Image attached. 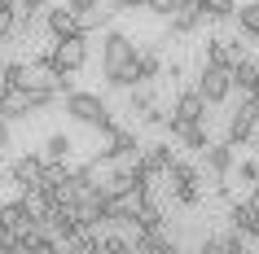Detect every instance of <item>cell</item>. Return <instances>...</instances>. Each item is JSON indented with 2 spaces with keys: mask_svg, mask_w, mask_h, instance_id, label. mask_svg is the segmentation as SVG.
<instances>
[{
  "mask_svg": "<svg viewBox=\"0 0 259 254\" xmlns=\"http://www.w3.org/2000/svg\"><path fill=\"white\" fill-rule=\"evenodd\" d=\"M66 114H70L75 123H83V127H97L101 136L119 127V119L110 114L106 101H101L97 92H79V88H70V92H66Z\"/></svg>",
  "mask_w": 259,
  "mask_h": 254,
  "instance_id": "1",
  "label": "cell"
},
{
  "mask_svg": "<svg viewBox=\"0 0 259 254\" xmlns=\"http://www.w3.org/2000/svg\"><path fill=\"white\" fill-rule=\"evenodd\" d=\"M193 123H206V96L198 92V88H185V92L176 96V106H171L167 132L176 136V140H185V132H189Z\"/></svg>",
  "mask_w": 259,
  "mask_h": 254,
  "instance_id": "2",
  "label": "cell"
},
{
  "mask_svg": "<svg viewBox=\"0 0 259 254\" xmlns=\"http://www.w3.org/2000/svg\"><path fill=\"white\" fill-rule=\"evenodd\" d=\"M255 127H259V96L246 92L242 106L229 114V132H224V140H233V145L242 149L246 140H255Z\"/></svg>",
  "mask_w": 259,
  "mask_h": 254,
  "instance_id": "3",
  "label": "cell"
},
{
  "mask_svg": "<svg viewBox=\"0 0 259 254\" xmlns=\"http://www.w3.org/2000/svg\"><path fill=\"white\" fill-rule=\"evenodd\" d=\"M137 57L141 53H137V44H132V35H123V31H106V40H101V70H106V75L132 66Z\"/></svg>",
  "mask_w": 259,
  "mask_h": 254,
  "instance_id": "4",
  "label": "cell"
},
{
  "mask_svg": "<svg viewBox=\"0 0 259 254\" xmlns=\"http://www.w3.org/2000/svg\"><path fill=\"white\" fill-rule=\"evenodd\" d=\"M193 88L206 96V106H220V101H229V92H233V70L202 62V70H198V83H193Z\"/></svg>",
  "mask_w": 259,
  "mask_h": 254,
  "instance_id": "5",
  "label": "cell"
},
{
  "mask_svg": "<svg viewBox=\"0 0 259 254\" xmlns=\"http://www.w3.org/2000/svg\"><path fill=\"white\" fill-rule=\"evenodd\" d=\"M141 140H137V132H127V127H114V132H106V149L97 154L101 162H132V158H141Z\"/></svg>",
  "mask_w": 259,
  "mask_h": 254,
  "instance_id": "6",
  "label": "cell"
},
{
  "mask_svg": "<svg viewBox=\"0 0 259 254\" xmlns=\"http://www.w3.org/2000/svg\"><path fill=\"white\" fill-rule=\"evenodd\" d=\"M233 149H237L233 140H220V145L211 140V149L202 154V158H206V171H211V180H215V184H224V180L233 175V167H237V154H233Z\"/></svg>",
  "mask_w": 259,
  "mask_h": 254,
  "instance_id": "7",
  "label": "cell"
},
{
  "mask_svg": "<svg viewBox=\"0 0 259 254\" xmlns=\"http://www.w3.org/2000/svg\"><path fill=\"white\" fill-rule=\"evenodd\" d=\"M202 0H180L176 9H171V35H193V31L202 27Z\"/></svg>",
  "mask_w": 259,
  "mask_h": 254,
  "instance_id": "8",
  "label": "cell"
},
{
  "mask_svg": "<svg viewBox=\"0 0 259 254\" xmlns=\"http://www.w3.org/2000/svg\"><path fill=\"white\" fill-rule=\"evenodd\" d=\"M44 22H49V35H53V40L88 35V31H83V22H79L75 14H70V5H57V9H49V18H44Z\"/></svg>",
  "mask_w": 259,
  "mask_h": 254,
  "instance_id": "9",
  "label": "cell"
},
{
  "mask_svg": "<svg viewBox=\"0 0 259 254\" xmlns=\"http://www.w3.org/2000/svg\"><path fill=\"white\" fill-rule=\"evenodd\" d=\"M44 175V154H22V158L9 167V180H14L18 188H35Z\"/></svg>",
  "mask_w": 259,
  "mask_h": 254,
  "instance_id": "10",
  "label": "cell"
},
{
  "mask_svg": "<svg viewBox=\"0 0 259 254\" xmlns=\"http://www.w3.org/2000/svg\"><path fill=\"white\" fill-rule=\"evenodd\" d=\"M0 119L5 123H14V119H31V96L27 88H0Z\"/></svg>",
  "mask_w": 259,
  "mask_h": 254,
  "instance_id": "11",
  "label": "cell"
},
{
  "mask_svg": "<svg viewBox=\"0 0 259 254\" xmlns=\"http://www.w3.org/2000/svg\"><path fill=\"white\" fill-rule=\"evenodd\" d=\"M0 224L9 228V232H22V228H31L35 224V219H31V206H27V197H22V193H18L14 201H0Z\"/></svg>",
  "mask_w": 259,
  "mask_h": 254,
  "instance_id": "12",
  "label": "cell"
},
{
  "mask_svg": "<svg viewBox=\"0 0 259 254\" xmlns=\"http://www.w3.org/2000/svg\"><path fill=\"white\" fill-rule=\"evenodd\" d=\"M141 162H145L154 175H167V171H171V162H176V149L167 145V140H154V145L141 149Z\"/></svg>",
  "mask_w": 259,
  "mask_h": 254,
  "instance_id": "13",
  "label": "cell"
},
{
  "mask_svg": "<svg viewBox=\"0 0 259 254\" xmlns=\"http://www.w3.org/2000/svg\"><path fill=\"white\" fill-rule=\"evenodd\" d=\"M233 88H237V92H255L259 88V62H250V57H242V62H237V66H233Z\"/></svg>",
  "mask_w": 259,
  "mask_h": 254,
  "instance_id": "14",
  "label": "cell"
},
{
  "mask_svg": "<svg viewBox=\"0 0 259 254\" xmlns=\"http://www.w3.org/2000/svg\"><path fill=\"white\" fill-rule=\"evenodd\" d=\"M137 250L141 254H171V250H176V241L167 237L163 228H154V232H137Z\"/></svg>",
  "mask_w": 259,
  "mask_h": 254,
  "instance_id": "15",
  "label": "cell"
},
{
  "mask_svg": "<svg viewBox=\"0 0 259 254\" xmlns=\"http://www.w3.org/2000/svg\"><path fill=\"white\" fill-rule=\"evenodd\" d=\"M237 31H242L246 40H259V0H246V5H237Z\"/></svg>",
  "mask_w": 259,
  "mask_h": 254,
  "instance_id": "16",
  "label": "cell"
},
{
  "mask_svg": "<svg viewBox=\"0 0 259 254\" xmlns=\"http://www.w3.org/2000/svg\"><path fill=\"white\" fill-rule=\"evenodd\" d=\"M101 188H106V197H119V193H127V188H137V184H132V162L114 167V171L101 180Z\"/></svg>",
  "mask_w": 259,
  "mask_h": 254,
  "instance_id": "17",
  "label": "cell"
},
{
  "mask_svg": "<svg viewBox=\"0 0 259 254\" xmlns=\"http://www.w3.org/2000/svg\"><path fill=\"white\" fill-rule=\"evenodd\" d=\"M137 75H141V83L158 79V75H163V53H158V48H145V53L137 57Z\"/></svg>",
  "mask_w": 259,
  "mask_h": 254,
  "instance_id": "18",
  "label": "cell"
},
{
  "mask_svg": "<svg viewBox=\"0 0 259 254\" xmlns=\"http://www.w3.org/2000/svg\"><path fill=\"white\" fill-rule=\"evenodd\" d=\"M202 62H211V66H224V70L237 66V57H233L229 40H206V57H202Z\"/></svg>",
  "mask_w": 259,
  "mask_h": 254,
  "instance_id": "19",
  "label": "cell"
},
{
  "mask_svg": "<svg viewBox=\"0 0 259 254\" xmlns=\"http://www.w3.org/2000/svg\"><path fill=\"white\" fill-rule=\"evenodd\" d=\"M137 232H154V228H163V206L154 197H145V206H141V215H137Z\"/></svg>",
  "mask_w": 259,
  "mask_h": 254,
  "instance_id": "20",
  "label": "cell"
},
{
  "mask_svg": "<svg viewBox=\"0 0 259 254\" xmlns=\"http://www.w3.org/2000/svg\"><path fill=\"white\" fill-rule=\"evenodd\" d=\"M70 149H75V145H70V136L66 132H53L49 140H44V158H49V162H66Z\"/></svg>",
  "mask_w": 259,
  "mask_h": 254,
  "instance_id": "21",
  "label": "cell"
},
{
  "mask_svg": "<svg viewBox=\"0 0 259 254\" xmlns=\"http://www.w3.org/2000/svg\"><path fill=\"white\" fill-rule=\"evenodd\" d=\"M202 14L206 22H229V18H237V5L233 0H202Z\"/></svg>",
  "mask_w": 259,
  "mask_h": 254,
  "instance_id": "22",
  "label": "cell"
},
{
  "mask_svg": "<svg viewBox=\"0 0 259 254\" xmlns=\"http://www.w3.org/2000/svg\"><path fill=\"white\" fill-rule=\"evenodd\" d=\"M154 106H158V96H154V88L137 83V88H132V96H127V110H132V114H145V110H154Z\"/></svg>",
  "mask_w": 259,
  "mask_h": 254,
  "instance_id": "23",
  "label": "cell"
},
{
  "mask_svg": "<svg viewBox=\"0 0 259 254\" xmlns=\"http://www.w3.org/2000/svg\"><path fill=\"white\" fill-rule=\"evenodd\" d=\"M66 180H70V167H66V162H49V158H44V175H40L44 188H57V184H66Z\"/></svg>",
  "mask_w": 259,
  "mask_h": 254,
  "instance_id": "24",
  "label": "cell"
},
{
  "mask_svg": "<svg viewBox=\"0 0 259 254\" xmlns=\"http://www.w3.org/2000/svg\"><path fill=\"white\" fill-rule=\"evenodd\" d=\"M185 149H193V154H206V149H211V132H206V123H193L189 132H185Z\"/></svg>",
  "mask_w": 259,
  "mask_h": 254,
  "instance_id": "25",
  "label": "cell"
},
{
  "mask_svg": "<svg viewBox=\"0 0 259 254\" xmlns=\"http://www.w3.org/2000/svg\"><path fill=\"white\" fill-rule=\"evenodd\" d=\"M70 250H79V254H97V250H101V237H97V228H79V237L70 241Z\"/></svg>",
  "mask_w": 259,
  "mask_h": 254,
  "instance_id": "26",
  "label": "cell"
},
{
  "mask_svg": "<svg viewBox=\"0 0 259 254\" xmlns=\"http://www.w3.org/2000/svg\"><path fill=\"white\" fill-rule=\"evenodd\" d=\"M132 245H137V241L119 237V232H106V237H101V250H106V254H127Z\"/></svg>",
  "mask_w": 259,
  "mask_h": 254,
  "instance_id": "27",
  "label": "cell"
},
{
  "mask_svg": "<svg viewBox=\"0 0 259 254\" xmlns=\"http://www.w3.org/2000/svg\"><path fill=\"white\" fill-rule=\"evenodd\" d=\"M233 175H237L242 184H255V180H259V162L255 158H242L237 167H233Z\"/></svg>",
  "mask_w": 259,
  "mask_h": 254,
  "instance_id": "28",
  "label": "cell"
},
{
  "mask_svg": "<svg viewBox=\"0 0 259 254\" xmlns=\"http://www.w3.org/2000/svg\"><path fill=\"white\" fill-rule=\"evenodd\" d=\"M14 31H18V14H14V9H9V5H0V44L9 40Z\"/></svg>",
  "mask_w": 259,
  "mask_h": 254,
  "instance_id": "29",
  "label": "cell"
},
{
  "mask_svg": "<svg viewBox=\"0 0 259 254\" xmlns=\"http://www.w3.org/2000/svg\"><path fill=\"white\" fill-rule=\"evenodd\" d=\"M167 119H171V114H167L163 106H154V110H145V114H141V123H150V127H167Z\"/></svg>",
  "mask_w": 259,
  "mask_h": 254,
  "instance_id": "30",
  "label": "cell"
},
{
  "mask_svg": "<svg viewBox=\"0 0 259 254\" xmlns=\"http://www.w3.org/2000/svg\"><path fill=\"white\" fill-rule=\"evenodd\" d=\"M176 5H180V0H145V9H150V14H163V18H171Z\"/></svg>",
  "mask_w": 259,
  "mask_h": 254,
  "instance_id": "31",
  "label": "cell"
},
{
  "mask_svg": "<svg viewBox=\"0 0 259 254\" xmlns=\"http://www.w3.org/2000/svg\"><path fill=\"white\" fill-rule=\"evenodd\" d=\"M5 149H9V123L0 119V162H5Z\"/></svg>",
  "mask_w": 259,
  "mask_h": 254,
  "instance_id": "32",
  "label": "cell"
},
{
  "mask_svg": "<svg viewBox=\"0 0 259 254\" xmlns=\"http://www.w3.org/2000/svg\"><path fill=\"white\" fill-rule=\"evenodd\" d=\"M246 237H250V241H259V211L250 215V224H246Z\"/></svg>",
  "mask_w": 259,
  "mask_h": 254,
  "instance_id": "33",
  "label": "cell"
},
{
  "mask_svg": "<svg viewBox=\"0 0 259 254\" xmlns=\"http://www.w3.org/2000/svg\"><path fill=\"white\" fill-rule=\"evenodd\" d=\"M0 250H14V232H9L5 224H0Z\"/></svg>",
  "mask_w": 259,
  "mask_h": 254,
  "instance_id": "34",
  "label": "cell"
},
{
  "mask_svg": "<svg viewBox=\"0 0 259 254\" xmlns=\"http://www.w3.org/2000/svg\"><path fill=\"white\" fill-rule=\"evenodd\" d=\"M229 48H233V57H237V62L246 57V44H242V35H237V40H229Z\"/></svg>",
  "mask_w": 259,
  "mask_h": 254,
  "instance_id": "35",
  "label": "cell"
},
{
  "mask_svg": "<svg viewBox=\"0 0 259 254\" xmlns=\"http://www.w3.org/2000/svg\"><path fill=\"white\" fill-rule=\"evenodd\" d=\"M114 9H145V0H114Z\"/></svg>",
  "mask_w": 259,
  "mask_h": 254,
  "instance_id": "36",
  "label": "cell"
},
{
  "mask_svg": "<svg viewBox=\"0 0 259 254\" xmlns=\"http://www.w3.org/2000/svg\"><path fill=\"white\" fill-rule=\"evenodd\" d=\"M250 206H255V211H259V180H255V184H250Z\"/></svg>",
  "mask_w": 259,
  "mask_h": 254,
  "instance_id": "37",
  "label": "cell"
},
{
  "mask_svg": "<svg viewBox=\"0 0 259 254\" xmlns=\"http://www.w3.org/2000/svg\"><path fill=\"white\" fill-rule=\"evenodd\" d=\"M18 5H27V9H44V0H18Z\"/></svg>",
  "mask_w": 259,
  "mask_h": 254,
  "instance_id": "38",
  "label": "cell"
},
{
  "mask_svg": "<svg viewBox=\"0 0 259 254\" xmlns=\"http://www.w3.org/2000/svg\"><path fill=\"white\" fill-rule=\"evenodd\" d=\"M255 96H259V88H255Z\"/></svg>",
  "mask_w": 259,
  "mask_h": 254,
  "instance_id": "39",
  "label": "cell"
}]
</instances>
